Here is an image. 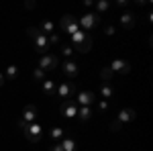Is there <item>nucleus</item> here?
Masks as SVG:
<instances>
[{"label":"nucleus","mask_w":153,"mask_h":151,"mask_svg":"<svg viewBox=\"0 0 153 151\" xmlns=\"http://www.w3.org/2000/svg\"><path fill=\"white\" fill-rule=\"evenodd\" d=\"M29 35H31V39H33V49H35L39 55H45V53H49V41H47V35H43L39 29H35V27H31L29 29Z\"/></svg>","instance_id":"obj_1"},{"label":"nucleus","mask_w":153,"mask_h":151,"mask_svg":"<svg viewBox=\"0 0 153 151\" xmlns=\"http://www.w3.org/2000/svg\"><path fill=\"white\" fill-rule=\"evenodd\" d=\"M19 127L25 131L27 141H31V143H39V141L43 139V123H39V121L31 123V125H21V123H19Z\"/></svg>","instance_id":"obj_2"},{"label":"nucleus","mask_w":153,"mask_h":151,"mask_svg":"<svg viewBox=\"0 0 153 151\" xmlns=\"http://www.w3.org/2000/svg\"><path fill=\"white\" fill-rule=\"evenodd\" d=\"M98 23H100V16H98L96 12H86V14H82V16L78 19V27L82 29L84 33H90Z\"/></svg>","instance_id":"obj_3"},{"label":"nucleus","mask_w":153,"mask_h":151,"mask_svg":"<svg viewBox=\"0 0 153 151\" xmlns=\"http://www.w3.org/2000/svg\"><path fill=\"white\" fill-rule=\"evenodd\" d=\"M57 65H59V57L57 55H55V53H45V55L39 57V65H37V68H41V70L47 74V71H53Z\"/></svg>","instance_id":"obj_4"},{"label":"nucleus","mask_w":153,"mask_h":151,"mask_svg":"<svg viewBox=\"0 0 153 151\" xmlns=\"http://www.w3.org/2000/svg\"><path fill=\"white\" fill-rule=\"evenodd\" d=\"M59 29L71 37L76 31H80V27H78V19H76L74 14H65V16L61 19V23H59Z\"/></svg>","instance_id":"obj_5"},{"label":"nucleus","mask_w":153,"mask_h":151,"mask_svg":"<svg viewBox=\"0 0 153 151\" xmlns=\"http://www.w3.org/2000/svg\"><path fill=\"white\" fill-rule=\"evenodd\" d=\"M71 100H74L78 106H92V104H94V100H96V94L90 92V90H80Z\"/></svg>","instance_id":"obj_6"},{"label":"nucleus","mask_w":153,"mask_h":151,"mask_svg":"<svg viewBox=\"0 0 153 151\" xmlns=\"http://www.w3.org/2000/svg\"><path fill=\"white\" fill-rule=\"evenodd\" d=\"M61 71H63V76L68 78V82H71V80H76V76L80 74V68H78V63H76V61L65 59V61L61 63Z\"/></svg>","instance_id":"obj_7"},{"label":"nucleus","mask_w":153,"mask_h":151,"mask_svg":"<svg viewBox=\"0 0 153 151\" xmlns=\"http://www.w3.org/2000/svg\"><path fill=\"white\" fill-rule=\"evenodd\" d=\"M108 70L112 71V74H129L131 71V63L127 61V59H123V57H117V59L110 61Z\"/></svg>","instance_id":"obj_8"},{"label":"nucleus","mask_w":153,"mask_h":151,"mask_svg":"<svg viewBox=\"0 0 153 151\" xmlns=\"http://www.w3.org/2000/svg\"><path fill=\"white\" fill-rule=\"evenodd\" d=\"M35 121H39V112H37V106L33 104H29V106H25V110H23V116H21V125H31V123H35Z\"/></svg>","instance_id":"obj_9"},{"label":"nucleus","mask_w":153,"mask_h":151,"mask_svg":"<svg viewBox=\"0 0 153 151\" xmlns=\"http://www.w3.org/2000/svg\"><path fill=\"white\" fill-rule=\"evenodd\" d=\"M59 110H61V115L65 116V118H76V116H78V104H76L71 98L63 100L61 106H59Z\"/></svg>","instance_id":"obj_10"},{"label":"nucleus","mask_w":153,"mask_h":151,"mask_svg":"<svg viewBox=\"0 0 153 151\" xmlns=\"http://www.w3.org/2000/svg\"><path fill=\"white\" fill-rule=\"evenodd\" d=\"M137 118V112H135V108H123L120 112L117 115V123L118 127H123V125H127V123H131V121H135Z\"/></svg>","instance_id":"obj_11"},{"label":"nucleus","mask_w":153,"mask_h":151,"mask_svg":"<svg viewBox=\"0 0 153 151\" xmlns=\"http://www.w3.org/2000/svg\"><path fill=\"white\" fill-rule=\"evenodd\" d=\"M55 94H57L59 98H63V100H68L71 98V94H74V82H61L57 88H55Z\"/></svg>","instance_id":"obj_12"},{"label":"nucleus","mask_w":153,"mask_h":151,"mask_svg":"<svg viewBox=\"0 0 153 151\" xmlns=\"http://www.w3.org/2000/svg\"><path fill=\"white\" fill-rule=\"evenodd\" d=\"M118 23L123 25L125 29H133V25H135V14H133V12H123V14L118 16Z\"/></svg>","instance_id":"obj_13"},{"label":"nucleus","mask_w":153,"mask_h":151,"mask_svg":"<svg viewBox=\"0 0 153 151\" xmlns=\"http://www.w3.org/2000/svg\"><path fill=\"white\" fill-rule=\"evenodd\" d=\"M41 88H43V94L45 96H55V82L51 80V78H47V80H43L41 82Z\"/></svg>","instance_id":"obj_14"},{"label":"nucleus","mask_w":153,"mask_h":151,"mask_svg":"<svg viewBox=\"0 0 153 151\" xmlns=\"http://www.w3.org/2000/svg\"><path fill=\"white\" fill-rule=\"evenodd\" d=\"M4 78H6L8 82H14L16 78H19V65H14V63L6 65V70H4Z\"/></svg>","instance_id":"obj_15"},{"label":"nucleus","mask_w":153,"mask_h":151,"mask_svg":"<svg viewBox=\"0 0 153 151\" xmlns=\"http://www.w3.org/2000/svg\"><path fill=\"white\" fill-rule=\"evenodd\" d=\"M59 145H61V149L63 151H76V139L74 137H63V139L59 141Z\"/></svg>","instance_id":"obj_16"},{"label":"nucleus","mask_w":153,"mask_h":151,"mask_svg":"<svg viewBox=\"0 0 153 151\" xmlns=\"http://www.w3.org/2000/svg\"><path fill=\"white\" fill-rule=\"evenodd\" d=\"M39 31H41V33H43V35H53V33H55V23H53V21H43V23H41V27H39Z\"/></svg>","instance_id":"obj_17"},{"label":"nucleus","mask_w":153,"mask_h":151,"mask_svg":"<svg viewBox=\"0 0 153 151\" xmlns=\"http://www.w3.org/2000/svg\"><path fill=\"white\" fill-rule=\"evenodd\" d=\"M78 118L80 121H90L92 118V106H78Z\"/></svg>","instance_id":"obj_18"},{"label":"nucleus","mask_w":153,"mask_h":151,"mask_svg":"<svg viewBox=\"0 0 153 151\" xmlns=\"http://www.w3.org/2000/svg\"><path fill=\"white\" fill-rule=\"evenodd\" d=\"M100 98L102 100H108V98H112V86L110 84H100Z\"/></svg>","instance_id":"obj_19"},{"label":"nucleus","mask_w":153,"mask_h":151,"mask_svg":"<svg viewBox=\"0 0 153 151\" xmlns=\"http://www.w3.org/2000/svg\"><path fill=\"white\" fill-rule=\"evenodd\" d=\"M92 8H96V14L100 16L102 12H106L108 8H110V2H108V0H102V2H94V6H92Z\"/></svg>","instance_id":"obj_20"},{"label":"nucleus","mask_w":153,"mask_h":151,"mask_svg":"<svg viewBox=\"0 0 153 151\" xmlns=\"http://www.w3.org/2000/svg\"><path fill=\"white\" fill-rule=\"evenodd\" d=\"M65 137V129H61V127H53L51 129V139L53 141H61Z\"/></svg>","instance_id":"obj_21"},{"label":"nucleus","mask_w":153,"mask_h":151,"mask_svg":"<svg viewBox=\"0 0 153 151\" xmlns=\"http://www.w3.org/2000/svg\"><path fill=\"white\" fill-rule=\"evenodd\" d=\"M74 51H76V49H74L71 45H61V55H63L65 59H71V55H74Z\"/></svg>","instance_id":"obj_22"},{"label":"nucleus","mask_w":153,"mask_h":151,"mask_svg":"<svg viewBox=\"0 0 153 151\" xmlns=\"http://www.w3.org/2000/svg\"><path fill=\"white\" fill-rule=\"evenodd\" d=\"M33 78H35L37 82H43V80H47V76H45V71L41 70V68H37V70L33 71Z\"/></svg>","instance_id":"obj_23"},{"label":"nucleus","mask_w":153,"mask_h":151,"mask_svg":"<svg viewBox=\"0 0 153 151\" xmlns=\"http://www.w3.org/2000/svg\"><path fill=\"white\" fill-rule=\"evenodd\" d=\"M100 76H102V82H104V84H106V82H108V80H112V76H114V74H112V71L108 70V68H104Z\"/></svg>","instance_id":"obj_24"},{"label":"nucleus","mask_w":153,"mask_h":151,"mask_svg":"<svg viewBox=\"0 0 153 151\" xmlns=\"http://www.w3.org/2000/svg\"><path fill=\"white\" fill-rule=\"evenodd\" d=\"M47 41H49V47H53L55 43H59V35H57V33H53V35L47 37Z\"/></svg>","instance_id":"obj_25"},{"label":"nucleus","mask_w":153,"mask_h":151,"mask_svg":"<svg viewBox=\"0 0 153 151\" xmlns=\"http://www.w3.org/2000/svg\"><path fill=\"white\" fill-rule=\"evenodd\" d=\"M114 33H117V29H114L112 25H106V27H104V35L112 37V35H114Z\"/></svg>","instance_id":"obj_26"},{"label":"nucleus","mask_w":153,"mask_h":151,"mask_svg":"<svg viewBox=\"0 0 153 151\" xmlns=\"http://www.w3.org/2000/svg\"><path fill=\"white\" fill-rule=\"evenodd\" d=\"M98 108H100L102 112H104V110H108V100H100V102H98Z\"/></svg>","instance_id":"obj_27"},{"label":"nucleus","mask_w":153,"mask_h":151,"mask_svg":"<svg viewBox=\"0 0 153 151\" xmlns=\"http://www.w3.org/2000/svg\"><path fill=\"white\" fill-rule=\"evenodd\" d=\"M49 151H63V149H61V145H59V143H55V145H51V147H49Z\"/></svg>","instance_id":"obj_28"},{"label":"nucleus","mask_w":153,"mask_h":151,"mask_svg":"<svg viewBox=\"0 0 153 151\" xmlns=\"http://www.w3.org/2000/svg\"><path fill=\"white\" fill-rule=\"evenodd\" d=\"M118 6H120V8H127L129 2H127V0H118Z\"/></svg>","instance_id":"obj_29"},{"label":"nucleus","mask_w":153,"mask_h":151,"mask_svg":"<svg viewBox=\"0 0 153 151\" xmlns=\"http://www.w3.org/2000/svg\"><path fill=\"white\" fill-rule=\"evenodd\" d=\"M84 6H86V8H92V6H94V2H90V0H86V2H84Z\"/></svg>","instance_id":"obj_30"},{"label":"nucleus","mask_w":153,"mask_h":151,"mask_svg":"<svg viewBox=\"0 0 153 151\" xmlns=\"http://www.w3.org/2000/svg\"><path fill=\"white\" fill-rule=\"evenodd\" d=\"M2 84H4V74L0 71V88H2Z\"/></svg>","instance_id":"obj_31"}]
</instances>
